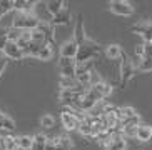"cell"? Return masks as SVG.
I'll list each match as a JSON object with an SVG mask.
<instances>
[{
    "instance_id": "cell-15",
    "label": "cell",
    "mask_w": 152,
    "mask_h": 150,
    "mask_svg": "<svg viewBox=\"0 0 152 150\" xmlns=\"http://www.w3.org/2000/svg\"><path fill=\"white\" fill-rule=\"evenodd\" d=\"M64 5H65V2H62V0H49V2H45V9H47V12L54 17V15H57L62 9H65Z\"/></svg>"
},
{
    "instance_id": "cell-11",
    "label": "cell",
    "mask_w": 152,
    "mask_h": 150,
    "mask_svg": "<svg viewBox=\"0 0 152 150\" xmlns=\"http://www.w3.org/2000/svg\"><path fill=\"white\" fill-rule=\"evenodd\" d=\"M135 138L140 142H149L152 138V127L145 124L137 125V132H135Z\"/></svg>"
},
{
    "instance_id": "cell-26",
    "label": "cell",
    "mask_w": 152,
    "mask_h": 150,
    "mask_svg": "<svg viewBox=\"0 0 152 150\" xmlns=\"http://www.w3.org/2000/svg\"><path fill=\"white\" fill-rule=\"evenodd\" d=\"M40 125L44 128H52L55 125V119L52 117V115L45 114V115H42V117H40Z\"/></svg>"
},
{
    "instance_id": "cell-29",
    "label": "cell",
    "mask_w": 152,
    "mask_h": 150,
    "mask_svg": "<svg viewBox=\"0 0 152 150\" xmlns=\"http://www.w3.org/2000/svg\"><path fill=\"white\" fill-rule=\"evenodd\" d=\"M2 130H9V132H14L15 130V122L9 117H5V120L2 122Z\"/></svg>"
},
{
    "instance_id": "cell-36",
    "label": "cell",
    "mask_w": 152,
    "mask_h": 150,
    "mask_svg": "<svg viewBox=\"0 0 152 150\" xmlns=\"http://www.w3.org/2000/svg\"><path fill=\"white\" fill-rule=\"evenodd\" d=\"M149 44H151V45H152V40H151V42H149Z\"/></svg>"
},
{
    "instance_id": "cell-22",
    "label": "cell",
    "mask_w": 152,
    "mask_h": 150,
    "mask_svg": "<svg viewBox=\"0 0 152 150\" xmlns=\"http://www.w3.org/2000/svg\"><path fill=\"white\" fill-rule=\"evenodd\" d=\"M135 132H137V125H124L122 130H121V133H122L124 138H134Z\"/></svg>"
},
{
    "instance_id": "cell-9",
    "label": "cell",
    "mask_w": 152,
    "mask_h": 150,
    "mask_svg": "<svg viewBox=\"0 0 152 150\" xmlns=\"http://www.w3.org/2000/svg\"><path fill=\"white\" fill-rule=\"evenodd\" d=\"M74 40L77 42V45H82L85 40H87V37H85V30H84V20H82V15L77 17L75 30H74Z\"/></svg>"
},
{
    "instance_id": "cell-10",
    "label": "cell",
    "mask_w": 152,
    "mask_h": 150,
    "mask_svg": "<svg viewBox=\"0 0 152 150\" xmlns=\"http://www.w3.org/2000/svg\"><path fill=\"white\" fill-rule=\"evenodd\" d=\"M125 138L122 137V133H112L110 142L107 145V150H125Z\"/></svg>"
},
{
    "instance_id": "cell-20",
    "label": "cell",
    "mask_w": 152,
    "mask_h": 150,
    "mask_svg": "<svg viewBox=\"0 0 152 150\" xmlns=\"http://www.w3.org/2000/svg\"><path fill=\"white\" fill-rule=\"evenodd\" d=\"M122 52L124 50L121 49V45H117V44H112L107 47V50H105V55H107L109 58H121Z\"/></svg>"
},
{
    "instance_id": "cell-21",
    "label": "cell",
    "mask_w": 152,
    "mask_h": 150,
    "mask_svg": "<svg viewBox=\"0 0 152 150\" xmlns=\"http://www.w3.org/2000/svg\"><path fill=\"white\" fill-rule=\"evenodd\" d=\"M52 55H54L52 47H50V45H42V49L37 53V58H40V60H50Z\"/></svg>"
},
{
    "instance_id": "cell-25",
    "label": "cell",
    "mask_w": 152,
    "mask_h": 150,
    "mask_svg": "<svg viewBox=\"0 0 152 150\" xmlns=\"http://www.w3.org/2000/svg\"><path fill=\"white\" fill-rule=\"evenodd\" d=\"M4 150H18L15 137H10V135L4 137Z\"/></svg>"
},
{
    "instance_id": "cell-8",
    "label": "cell",
    "mask_w": 152,
    "mask_h": 150,
    "mask_svg": "<svg viewBox=\"0 0 152 150\" xmlns=\"http://www.w3.org/2000/svg\"><path fill=\"white\" fill-rule=\"evenodd\" d=\"M77 52H79V45L74 39L65 42V44L60 47V57H65V58H75Z\"/></svg>"
},
{
    "instance_id": "cell-2",
    "label": "cell",
    "mask_w": 152,
    "mask_h": 150,
    "mask_svg": "<svg viewBox=\"0 0 152 150\" xmlns=\"http://www.w3.org/2000/svg\"><path fill=\"white\" fill-rule=\"evenodd\" d=\"M39 25H40L39 17H35V15L30 12V13H17L10 27L18 28V30H35Z\"/></svg>"
},
{
    "instance_id": "cell-27",
    "label": "cell",
    "mask_w": 152,
    "mask_h": 150,
    "mask_svg": "<svg viewBox=\"0 0 152 150\" xmlns=\"http://www.w3.org/2000/svg\"><path fill=\"white\" fill-rule=\"evenodd\" d=\"M139 70L142 72H151L152 70V58H140L139 60Z\"/></svg>"
},
{
    "instance_id": "cell-17",
    "label": "cell",
    "mask_w": 152,
    "mask_h": 150,
    "mask_svg": "<svg viewBox=\"0 0 152 150\" xmlns=\"http://www.w3.org/2000/svg\"><path fill=\"white\" fill-rule=\"evenodd\" d=\"M17 140V147L20 150H30L34 145V137H28V135H20V137H15Z\"/></svg>"
},
{
    "instance_id": "cell-6",
    "label": "cell",
    "mask_w": 152,
    "mask_h": 150,
    "mask_svg": "<svg viewBox=\"0 0 152 150\" xmlns=\"http://www.w3.org/2000/svg\"><path fill=\"white\" fill-rule=\"evenodd\" d=\"M109 9H110L112 13L121 15V17H129V15L134 13V7L129 2H125V0H112Z\"/></svg>"
},
{
    "instance_id": "cell-5",
    "label": "cell",
    "mask_w": 152,
    "mask_h": 150,
    "mask_svg": "<svg viewBox=\"0 0 152 150\" xmlns=\"http://www.w3.org/2000/svg\"><path fill=\"white\" fill-rule=\"evenodd\" d=\"M75 58H58V68H60V75L64 79H75Z\"/></svg>"
},
{
    "instance_id": "cell-14",
    "label": "cell",
    "mask_w": 152,
    "mask_h": 150,
    "mask_svg": "<svg viewBox=\"0 0 152 150\" xmlns=\"http://www.w3.org/2000/svg\"><path fill=\"white\" fill-rule=\"evenodd\" d=\"M92 88H94V90H95V92H97L102 98L109 97V95L112 93V85L107 84V82H104V80H100V82H97L95 85H92Z\"/></svg>"
},
{
    "instance_id": "cell-1",
    "label": "cell",
    "mask_w": 152,
    "mask_h": 150,
    "mask_svg": "<svg viewBox=\"0 0 152 150\" xmlns=\"http://www.w3.org/2000/svg\"><path fill=\"white\" fill-rule=\"evenodd\" d=\"M100 45L95 44L94 40H85L82 45H79V52H77L75 55V63L79 65V63H84V62H89V60H92V58L95 57V55H99L100 53Z\"/></svg>"
},
{
    "instance_id": "cell-35",
    "label": "cell",
    "mask_w": 152,
    "mask_h": 150,
    "mask_svg": "<svg viewBox=\"0 0 152 150\" xmlns=\"http://www.w3.org/2000/svg\"><path fill=\"white\" fill-rule=\"evenodd\" d=\"M0 147L4 149V137H0Z\"/></svg>"
},
{
    "instance_id": "cell-3",
    "label": "cell",
    "mask_w": 152,
    "mask_h": 150,
    "mask_svg": "<svg viewBox=\"0 0 152 150\" xmlns=\"http://www.w3.org/2000/svg\"><path fill=\"white\" fill-rule=\"evenodd\" d=\"M60 119H62V125L65 127V130H75V128H79V124H80V120H79V112H75L74 108H70V107L64 108Z\"/></svg>"
},
{
    "instance_id": "cell-19",
    "label": "cell",
    "mask_w": 152,
    "mask_h": 150,
    "mask_svg": "<svg viewBox=\"0 0 152 150\" xmlns=\"http://www.w3.org/2000/svg\"><path fill=\"white\" fill-rule=\"evenodd\" d=\"M49 138L42 135V133H37L35 137H34V145H32L30 150H45V143H47Z\"/></svg>"
},
{
    "instance_id": "cell-23",
    "label": "cell",
    "mask_w": 152,
    "mask_h": 150,
    "mask_svg": "<svg viewBox=\"0 0 152 150\" xmlns=\"http://www.w3.org/2000/svg\"><path fill=\"white\" fill-rule=\"evenodd\" d=\"M23 30H18V28H14V27H9V30H7V40L9 42H17L20 37H22Z\"/></svg>"
},
{
    "instance_id": "cell-34",
    "label": "cell",
    "mask_w": 152,
    "mask_h": 150,
    "mask_svg": "<svg viewBox=\"0 0 152 150\" xmlns=\"http://www.w3.org/2000/svg\"><path fill=\"white\" fill-rule=\"evenodd\" d=\"M5 117H7V115H5L4 112H0V130H2V122L5 120Z\"/></svg>"
},
{
    "instance_id": "cell-13",
    "label": "cell",
    "mask_w": 152,
    "mask_h": 150,
    "mask_svg": "<svg viewBox=\"0 0 152 150\" xmlns=\"http://www.w3.org/2000/svg\"><path fill=\"white\" fill-rule=\"evenodd\" d=\"M134 32H137L139 35L144 39V42H151L152 40V23H145V25H137L132 28Z\"/></svg>"
},
{
    "instance_id": "cell-12",
    "label": "cell",
    "mask_w": 152,
    "mask_h": 150,
    "mask_svg": "<svg viewBox=\"0 0 152 150\" xmlns=\"http://www.w3.org/2000/svg\"><path fill=\"white\" fill-rule=\"evenodd\" d=\"M70 22V12H69V9H62L60 12L57 13V15H54L52 17V25H65V23Z\"/></svg>"
},
{
    "instance_id": "cell-7",
    "label": "cell",
    "mask_w": 152,
    "mask_h": 150,
    "mask_svg": "<svg viewBox=\"0 0 152 150\" xmlns=\"http://www.w3.org/2000/svg\"><path fill=\"white\" fill-rule=\"evenodd\" d=\"M4 55L7 58H14V60H22L25 57L23 52L20 50V47L15 42H7V45H5V49H4Z\"/></svg>"
},
{
    "instance_id": "cell-24",
    "label": "cell",
    "mask_w": 152,
    "mask_h": 150,
    "mask_svg": "<svg viewBox=\"0 0 152 150\" xmlns=\"http://www.w3.org/2000/svg\"><path fill=\"white\" fill-rule=\"evenodd\" d=\"M10 10H14V0H0V18Z\"/></svg>"
},
{
    "instance_id": "cell-33",
    "label": "cell",
    "mask_w": 152,
    "mask_h": 150,
    "mask_svg": "<svg viewBox=\"0 0 152 150\" xmlns=\"http://www.w3.org/2000/svg\"><path fill=\"white\" fill-rule=\"evenodd\" d=\"M7 30H9V28H5V27H0V37H7Z\"/></svg>"
},
{
    "instance_id": "cell-32",
    "label": "cell",
    "mask_w": 152,
    "mask_h": 150,
    "mask_svg": "<svg viewBox=\"0 0 152 150\" xmlns=\"http://www.w3.org/2000/svg\"><path fill=\"white\" fill-rule=\"evenodd\" d=\"M7 42H9V40H7V37H0V52H4Z\"/></svg>"
},
{
    "instance_id": "cell-28",
    "label": "cell",
    "mask_w": 152,
    "mask_h": 150,
    "mask_svg": "<svg viewBox=\"0 0 152 150\" xmlns=\"http://www.w3.org/2000/svg\"><path fill=\"white\" fill-rule=\"evenodd\" d=\"M79 85V82H77L75 79H60V87L62 88H74V87H77Z\"/></svg>"
},
{
    "instance_id": "cell-4",
    "label": "cell",
    "mask_w": 152,
    "mask_h": 150,
    "mask_svg": "<svg viewBox=\"0 0 152 150\" xmlns=\"http://www.w3.org/2000/svg\"><path fill=\"white\" fill-rule=\"evenodd\" d=\"M122 63H121V85L125 87V84L129 82L132 77H134V72H135V67L132 65V62L129 60V57L122 52Z\"/></svg>"
},
{
    "instance_id": "cell-30",
    "label": "cell",
    "mask_w": 152,
    "mask_h": 150,
    "mask_svg": "<svg viewBox=\"0 0 152 150\" xmlns=\"http://www.w3.org/2000/svg\"><path fill=\"white\" fill-rule=\"evenodd\" d=\"M7 62H9V58L4 55V52H0V75H2V72L5 70V67H7Z\"/></svg>"
},
{
    "instance_id": "cell-18",
    "label": "cell",
    "mask_w": 152,
    "mask_h": 150,
    "mask_svg": "<svg viewBox=\"0 0 152 150\" xmlns=\"http://www.w3.org/2000/svg\"><path fill=\"white\" fill-rule=\"evenodd\" d=\"M79 132L85 137H92V125H90V117L89 115H85V119L80 120V124H79Z\"/></svg>"
},
{
    "instance_id": "cell-31",
    "label": "cell",
    "mask_w": 152,
    "mask_h": 150,
    "mask_svg": "<svg viewBox=\"0 0 152 150\" xmlns=\"http://www.w3.org/2000/svg\"><path fill=\"white\" fill-rule=\"evenodd\" d=\"M135 53H137L139 58H144V45H139L137 49H135Z\"/></svg>"
},
{
    "instance_id": "cell-16",
    "label": "cell",
    "mask_w": 152,
    "mask_h": 150,
    "mask_svg": "<svg viewBox=\"0 0 152 150\" xmlns=\"http://www.w3.org/2000/svg\"><path fill=\"white\" fill-rule=\"evenodd\" d=\"M32 5H35L32 0H14V10H18V13H30Z\"/></svg>"
}]
</instances>
